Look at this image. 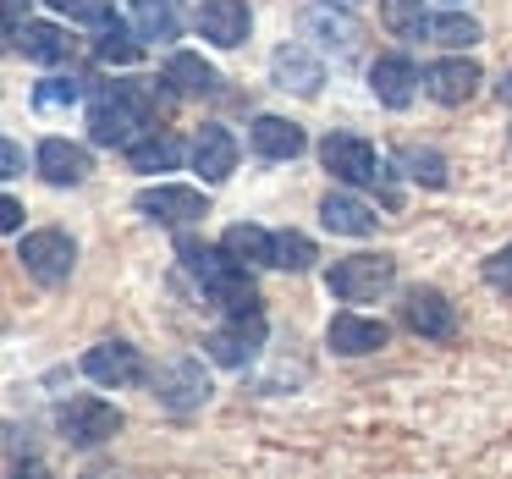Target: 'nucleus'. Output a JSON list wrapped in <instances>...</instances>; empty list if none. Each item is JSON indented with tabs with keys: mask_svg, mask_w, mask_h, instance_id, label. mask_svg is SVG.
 <instances>
[{
	"mask_svg": "<svg viewBox=\"0 0 512 479\" xmlns=\"http://www.w3.org/2000/svg\"><path fill=\"white\" fill-rule=\"evenodd\" d=\"M94 56L105 61V67H133V61H144V34H127L122 23H100V39H94Z\"/></svg>",
	"mask_w": 512,
	"mask_h": 479,
	"instance_id": "a878e982",
	"label": "nucleus"
},
{
	"mask_svg": "<svg viewBox=\"0 0 512 479\" xmlns=\"http://www.w3.org/2000/svg\"><path fill=\"white\" fill-rule=\"evenodd\" d=\"M177 259L188 265V276L199 281L204 303H215V309H226V314L259 309L254 276H248V265H243V259H232L226 248H210V243H199V237H182Z\"/></svg>",
	"mask_w": 512,
	"mask_h": 479,
	"instance_id": "f257e3e1",
	"label": "nucleus"
},
{
	"mask_svg": "<svg viewBox=\"0 0 512 479\" xmlns=\"http://www.w3.org/2000/svg\"><path fill=\"white\" fill-rule=\"evenodd\" d=\"M221 248L232 259H243V265H276V232H265V226H226Z\"/></svg>",
	"mask_w": 512,
	"mask_h": 479,
	"instance_id": "b1692460",
	"label": "nucleus"
},
{
	"mask_svg": "<svg viewBox=\"0 0 512 479\" xmlns=\"http://www.w3.org/2000/svg\"><path fill=\"white\" fill-rule=\"evenodd\" d=\"M133 204H138V215H149V221H160V226H193V221L210 215V199H204L199 188H182V182L144 188Z\"/></svg>",
	"mask_w": 512,
	"mask_h": 479,
	"instance_id": "6e6552de",
	"label": "nucleus"
},
{
	"mask_svg": "<svg viewBox=\"0 0 512 479\" xmlns=\"http://www.w3.org/2000/svg\"><path fill=\"white\" fill-rule=\"evenodd\" d=\"M325 342H331V353L342 358H364V353H380V347L391 342L386 320H369V314L358 309H342L331 325H325Z\"/></svg>",
	"mask_w": 512,
	"mask_h": 479,
	"instance_id": "ddd939ff",
	"label": "nucleus"
},
{
	"mask_svg": "<svg viewBox=\"0 0 512 479\" xmlns=\"http://www.w3.org/2000/svg\"><path fill=\"white\" fill-rule=\"evenodd\" d=\"M474 89H479V67L468 56H452V61L424 67V94H430L435 105H468Z\"/></svg>",
	"mask_w": 512,
	"mask_h": 479,
	"instance_id": "f3484780",
	"label": "nucleus"
},
{
	"mask_svg": "<svg viewBox=\"0 0 512 479\" xmlns=\"http://www.w3.org/2000/svg\"><path fill=\"white\" fill-rule=\"evenodd\" d=\"M314 265V243L303 232H276V270H309Z\"/></svg>",
	"mask_w": 512,
	"mask_h": 479,
	"instance_id": "2f4dec72",
	"label": "nucleus"
},
{
	"mask_svg": "<svg viewBox=\"0 0 512 479\" xmlns=\"http://www.w3.org/2000/svg\"><path fill=\"white\" fill-rule=\"evenodd\" d=\"M78 100H83V83L78 78H45V83H34V105H39V111H72Z\"/></svg>",
	"mask_w": 512,
	"mask_h": 479,
	"instance_id": "c756f323",
	"label": "nucleus"
},
{
	"mask_svg": "<svg viewBox=\"0 0 512 479\" xmlns=\"http://www.w3.org/2000/svg\"><path fill=\"white\" fill-rule=\"evenodd\" d=\"M133 17L144 39H177V0H133Z\"/></svg>",
	"mask_w": 512,
	"mask_h": 479,
	"instance_id": "cd10ccee",
	"label": "nucleus"
},
{
	"mask_svg": "<svg viewBox=\"0 0 512 479\" xmlns=\"http://www.w3.org/2000/svg\"><path fill=\"white\" fill-rule=\"evenodd\" d=\"M17 259H23V270L39 287H61L72 276V265H78V243L67 232H56V226H45V232H28L17 243Z\"/></svg>",
	"mask_w": 512,
	"mask_h": 479,
	"instance_id": "39448f33",
	"label": "nucleus"
},
{
	"mask_svg": "<svg viewBox=\"0 0 512 479\" xmlns=\"http://www.w3.org/2000/svg\"><path fill=\"white\" fill-rule=\"evenodd\" d=\"M270 78H276V89L303 94V100H314V94L325 89V67H320V56H314L309 45H276V56H270Z\"/></svg>",
	"mask_w": 512,
	"mask_h": 479,
	"instance_id": "4468645a",
	"label": "nucleus"
},
{
	"mask_svg": "<svg viewBox=\"0 0 512 479\" xmlns=\"http://www.w3.org/2000/svg\"><path fill=\"white\" fill-rule=\"evenodd\" d=\"M0 226H6V232H17V226H23V204H17V199L0 204Z\"/></svg>",
	"mask_w": 512,
	"mask_h": 479,
	"instance_id": "f704fd0d",
	"label": "nucleus"
},
{
	"mask_svg": "<svg viewBox=\"0 0 512 479\" xmlns=\"http://www.w3.org/2000/svg\"><path fill=\"white\" fill-rule=\"evenodd\" d=\"M166 83H171V94H193V100L221 94V72L204 56H193V50H177V56L166 61Z\"/></svg>",
	"mask_w": 512,
	"mask_h": 479,
	"instance_id": "4be33fe9",
	"label": "nucleus"
},
{
	"mask_svg": "<svg viewBox=\"0 0 512 479\" xmlns=\"http://www.w3.org/2000/svg\"><path fill=\"white\" fill-rule=\"evenodd\" d=\"M298 28H303V39H314L331 56H358V45H364V23L353 12H336V6H309Z\"/></svg>",
	"mask_w": 512,
	"mask_h": 479,
	"instance_id": "9d476101",
	"label": "nucleus"
},
{
	"mask_svg": "<svg viewBox=\"0 0 512 479\" xmlns=\"http://www.w3.org/2000/svg\"><path fill=\"white\" fill-rule=\"evenodd\" d=\"M320 221H325V232H336V237H369L375 232V210H369L364 199H353V193H325Z\"/></svg>",
	"mask_w": 512,
	"mask_h": 479,
	"instance_id": "412c9836",
	"label": "nucleus"
},
{
	"mask_svg": "<svg viewBox=\"0 0 512 479\" xmlns=\"http://www.w3.org/2000/svg\"><path fill=\"white\" fill-rule=\"evenodd\" d=\"M45 6L72 23H111V0H45Z\"/></svg>",
	"mask_w": 512,
	"mask_h": 479,
	"instance_id": "473e14b6",
	"label": "nucleus"
},
{
	"mask_svg": "<svg viewBox=\"0 0 512 479\" xmlns=\"http://www.w3.org/2000/svg\"><path fill=\"white\" fill-rule=\"evenodd\" d=\"M402 166H408L413 182H424V188H446V160L435 155V149H402Z\"/></svg>",
	"mask_w": 512,
	"mask_h": 479,
	"instance_id": "7c9ffc66",
	"label": "nucleus"
},
{
	"mask_svg": "<svg viewBox=\"0 0 512 479\" xmlns=\"http://www.w3.org/2000/svg\"><path fill=\"white\" fill-rule=\"evenodd\" d=\"M265 336H270L265 314L243 309V314H232L221 331L204 336V358H210V364H221V369H248L259 358V347H265Z\"/></svg>",
	"mask_w": 512,
	"mask_h": 479,
	"instance_id": "20e7f679",
	"label": "nucleus"
},
{
	"mask_svg": "<svg viewBox=\"0 0 512 479\" xmlns=\"http://www.w3.org/2000/svg\"><path fill=\"white\" fill-rule=\"evenodd\" d=\"M83 375L94 386H138L144 380V353L133 342H100L83 353Z\"/></svg>",
	"mask_w": 512,
	"mask_h": 479,
	"instance_id": "f8f14e48",
	"label": "nucleus"
},
{
	"mask_svg": "<svg viewBox=\"0 0 512 479\" xmlns=\"http://www.w3.org/2000/svg\"><path fill=\"white\" fill-rule=\"evenodd\" d=\"M23 6H28V0H6V17H12V28L23 23Z\"/></svg>",
	"mask_w": 512,
	"mask_h": 479,
	"instance_id": "e433bc0d",
	"label": "nucleus"
},
{
	"mask_svg": "<svg viewBox=\"0 0 512 479\" xmlns=\"http://www.w3.org/2000/svg\"><path fill=\"white\" fill-rule=\"evenodd\" d=\"M430 45H446V50H474L479 45V23L474 17H430Z\"/></svg>",
	"mask_w": 512,
	"mask_h": 479,
	"instance_id": "c85d7f7f",
	"label": "nucleus"
},
{
	"mask_svg": "<svg viewBox=\"0 0 512 479\" xmlns=\"http://www.w3.org/2000/svg\"><path fill=\"white\" fill-rule=\"evenodd\" d=\"M155 397L166 402L171 413H193L204 397H210V375H204L199 358L182 353V358H171V364L155 375Z\"/></svg>",
	"mask_w": 512,
	"mask_h": 479,
	"instance_id": "9b49d317",
	"label": "nucleus"
},
{
	"mask_svg": "<svg viewBox=\"0 0 512 479\" xmlns=\"http://www.w3.org/2000/svg\"><path fill=\"white\" fill-rule=\"evenodd\" d=\"M391 281H397V259L391 254H347L325 270V287L342 303H369L380 292H391Z\"/></svg>",
	"mask_w": 512,
	"mask_h": 479,
	"instance_id": "7ed1b4c3",
	"label": "nucleus"
},
{
	"mask_svg": "<svg viewBox=\"0 0 512 479\" xmlns=\"http://www.w3.org/2000/svg\"><path fill=\"white\" fill-rule=\"evenodd\" d=\"M501 100H512V72H507V83H501Z\"/></svg>",
	"mask_w": 512,
	"mask_h": 479,
	"instance_id": "4c0bfd02",
	"label": "nucleus"
},
{
	"mask_svg": "<svg viewBox=\"0 0 512 479\" xmlns=\"http://www.w3.org/2000/svg\"><path fill=\"white\" fill-rule=\"evenodd\" d=\"M34 160H39V177L56 182V188H78V182H89V171H94L89 149H78L72 138H45Z\"/></svg>",
	"mask_w": 512,
	"mask_h": 479,
	"instance_id": "a211bd4d",
	"label": "nucleus"
},
{
	"mask_svg": "<svg viewBox=\"0 0 512 479\" xmlns=\"http://www.w3.org/2000/svg\"><path fill=\"white\" fill-rule=\"evenodd\" d=\"M0 160H6V177H23V149H17V144L0 149Z\"/></svg>",
	"mask_w": 512,
	"mask_h": 479,
	"instance_id": "c9c22d12",
	"label": "nucleus"
},
{
	"mask_svg": "<svg viewBox=\"0 0 512 479\" xmlns=\"http://www.w3.org/2000/svg\"><path fill=\"white\" fill-rule=\"evenodd\" d=\"M485 281H490L496 292H507V298H512V243L496 248V254L485 259Z\"/></svg>",
	"mask_w": 512,
	"mask_h": 479,
	"instance_id": "72a5a7b5",
	"label": "nucleus"
},
{
	"mask_svg": "<svg viewBox=\"0 0 512 479\" xmlns=\"http://www.w3.org/2000/svg\"><path fill=\"white\" fill-rule=\"evenodd\" d=\"M193 171L204 182H226L237 171V138L226 127H204L199 144H193Z\"/></svg>",
	"mask_w": 512,
	"mask_h": 479,
	"instance_id": "aec40b11",
	"label": "nucleus"
},
{
	"mask_svg": "<svg viewBox=\"0 0 512 479\" xmlns=\"http://www.w3.org/2000/svg\"><path fill=\"white\" fill-rule=\"evenodd\" d=\"M12 39H17V50H23L28 61H45V67H56V61L72 56L67 28H56V23H17Z\"/></svg>",
	"mask_w": 512,
	"mask_h": 479,
	"instance_id": "5701e85b",
	"label": "nucleus"
},
{
	"mask_svg": "<svg viewBox=\"0 0 512 479\" xmlns=\"http://www.w3.org/2000/svg\"><path fill=\"white\" fill-rule=\"evenodd\" d=\"M56 430L67 446H100L122 430V408H111V402H100V397H72L56 408Z\"/></svg>",
	"mask_w": 512,
	"mask_h": 479,
	"instance_id": "423d86ee",
	"label": "nucleus"
},
{
	"mask_svg": "<svg viewBox=\"0 0 512 479\" xmlns=\"http://www.w3.org/2000/svg\"><path fill=\"white\" fill-rule=\"evenodd\" d=\"M369 89H375V100L386 105V111H408L413 94L424 89V72L413 67L408 56H380L375 67H369Z\"/></svg>",
	"mask_w": 512,
	"mask_h": 479,
	"instance_id": "2eb2a0df",
	"label": "nucleus"
},
{
	"mask_svg": "<svg viewBox=\"0 0 512 479\" xmlns=\"http://www.w3.org/2000/svg\"><path fill=\"white\" fill-rule=\"evenodd\" d=\"M149 111H155V94L149 89H138V83H111V89L89 105V138L105 149L133 144L138 127L149 122Z\"/></svg>",
	"mask_w": 512,
	"mask_h": 479,
	"instance_id": "f03ea898",
	"label": "nucleus"
},
{
	"mask_svg": "<svg viewBox=\"0 0 512 479\" xmlns=\"http://www.w3.org/2000/svg\"><path fill=\"white\" fill-rule=\"evenodd\" d=\"M248 144H254L265 160H298L309 138H303V127L287 122V116H254V127H248Z\"/></svg>",
	"mask_w": 512,
	"mask_h": 479,
	"instance_id": "6ab92c4d",
	"label": "nucleus"
},
{
	"mask_svg": "<svg viewBox=\"0 0 512 479\" xmlns=\"http://www.w3.org/2000/svg\"><path fill=\"white\" fill-rule=\"evenodd\" d=\"M254 28V12H248V0H204L199 6V34L221 50H237Z\"/></svg>",
	"mask_w": 512,
	"mask_h": 479,
	"instance_id": "dca6fc26",
	"label": "nucleus"
},
{
	"mask_svg": "<svg viewBox=\"0 0 512 479\" xmlns=\"http://www.w3.org/2000/svg\"><path fill=\"white\" fill-rule=\"evenodd\" d=\"M182 160V144L171 133H155V138H133L127 144V166L133 171H149V177H160V171H177Z\"/></svg>",
	"mask_w": 512,
	"mask_h": 479,
	"instance_id": "393cba45",
	"label": "nucleus"
},
{
	"mask_svg": "<svg viewBox=\"0 0 512 479\" xmlns=\"http://www.w3.org/2000/svg\"><path fill=\"white\" fill-rule=\"evenodd\" d=\"M380 23H386L397 39H430L424 0H380Z\"/></svg>",
	"mask_w": 512,
	"mask_h": 479,
	"instance_id": "bb28decb",
	"label": "nucleus"
},
{
	"mask_svg": "<svg viewBox=\"0 0 512 479\" xmlns=\"http://www.w3.org/2000/svg\"><path fill=\"white\" fill-rule=\"evenodd\" d=\"M320 160L336 182H347V188H380V182H386V166L375 160V149L353 133H331L320 144Z\"/></svg>",
	"mask_w": 512,
	"mask_h": 479,
	"instance_id": "0eeeda50",
	"label": "nucleus"
},
{
	"mask_svg": "<svg viewBox=\"0 0 512 479\" xmlns=\"http://www.w3.org/2000/svg\"><path fill=\"white\" fill-rule=\"evenodd\" d=\"M402 325H408L413 336H424V342H452L457 309L446 303V292H435V287H408V298H402Z\"/></svg>",
	"mask_w": 512,
	"mask_h": 479,
	"instance_id": "1a4fd4ad",
	"label": "nucleus"
}]
</instances>
